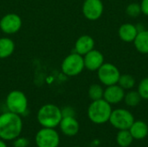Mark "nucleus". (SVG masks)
Masks as SVG:
<instances>
[{"label":"nucleus","mask_w":148,"mask_h":147,"mask_svg":"<svg viewBox=\"0 0 148 147\" xmlns=\"http://www.w3.org/2000/svg\"><path fill=\"white\" fill-rule=\"evenodd\" d=\"M136 25V28H137V30L138 32H140V31H143L144 29H146L145 26L141 23H138V24H135Z\"/></svg>","instance_id":"nucleus-28"},{"label":"nucleus","mask_w":148,"mask_h":147,"mask_svg":"<svg viewBox=\"0 0 148 147\" xmlns=\"http://www.w3.org/2000/svg\"><path fill=\"white\" fill-rule=\"evenodd\" d=\"M121 75L119 68L110 62H104L97 70L98 80L106 87L117 84Z\"/></svg>","instance_id":"nucleus-7"},{"label":"nucleus","mask_w":148,"mask_h":147,"mask_svg":"<svg viewBox=\"0 0 148 147\" xmlns=\"http://www.w3.org/2000/svg\"><path fill=\"white\" fill-rule=\"evenodd\" d=\"M117 84L120 85L125 91L126 90L128 91V90L133 89L135 87L136 81L133 75H128V74H124V75H121Z\"/></svg>","instance_id":"nucleus-21"},{"label":"nucleus","mask_w":148,"mask_h":147,"mask_svg":"<svg viewBox=\"0 0 148 147\" xmlns=\"http://www.w3.org/2000/svg\"><path fill=\"white\" fill-rule=\"evenodd\" d=\"M140 5L141 8V13L148 16V0H141Z\"/></svg>","instance_id":"nucleus-27"},{"label":"nucleus","mask_w":148,"mask_h":147,"mask_svg":"<svg viewBox=\"0 0 148 147\" xmlns=\"http://www.w3.org/2000/svg\"><path fill=\"white\" fill-rule=\"evenodd\" d=\"M0 147H7V145H6L5 141L1 139H0Z\"/></svg>","instance_id":"nucleus-29"},{"label":"nucleus","mask_w":148,"mask_h":147,"mask_svg":"<svg viewBox=\"0 0 148 147\" xmlns=\"http://www.w3.org/2000/svg\"><path fill=\"white\" fill-rule=\"evenodd\" d=\"M6 107L8 111L23 115L28 109V99L26 95L19 90H13L10 92L6 97Z\"/></svg>","instance_id":"nucleus-4"},{"label":"nucleus","mask_w":148,"mask_h":147,"mask_svg":"<svg viewBox=\"0 0 148 147\" xmlns=\"http://www.w3.org/2000/svg\"><path fill=\"white\" fill-rule=\"evenodd\" d=\"M141 101L142 99L137 90L135 91V90L131 89V90H128L127 93H125L123 101L129 107H135L139 106Z\"/></svg>","instance_id":"nucleus-19"},{"label":"nucleus","mask_w":148,"mask_h":147,"mask_svg":"<svg viewBox=\"0 0 148 147\" xmlns=\"http://www.w3.org/2000/svg\"><path fill=\"white\" fill-rule=\"evenodd\" d=\"M147 125H148V120H147Z\"/></svg>","instance_id":"nucleus-30"},{"label":"nucleus","mask_w":148,"mask_h":147,"mask_svg":"<svg viewBox=\"0 0 148 147\" xmlns=\"http://www.w3.org/2000/svg\"><path fill=\"white\" fill-rule=\"evenodd\" d=\"M95 49V40L92 36L88 35H83L81 36L75 42V53L85 55L87 53Z\"/></svg>","instance_id":"nucleus-14"},{"label":"nucleus","mask_w":148,"mask_h":147,"mask_svg":"<svg viewBox=\"0 0 148 147\" xmlns=\"http://www.w3.org/2000/svg\"><path fill=\"white\" fill-rule=\"evenodd\" d=\"M128 130L131 133L134 139H144L148 135L147 122H145L143 120H134Z\"/></svg>","instance_id":"nucleus-16"},{"label":"nucleus","mask_w":148,"mask_h":147,"mask_svg":"<svg viewBox=\"0 0 148 147\" xmlns=\"http://www.w3.org/2000/svg\"><path fill=\"white\" fill-rule=\"evenodd\" d=\"M137 91L140 94L142 100L148 101V77L143 78L139 82Z\"/></svg>","instance_id":"nucleus-24"},{"label":"nucleus","mask_w":148,"mask_h":147,"mask_svg":"<svg viewBox=\"0 0 148 147\" xmlns=\"http://www.w3.org/2000/svg\"><path fill=\"white\" fill-rule=\"evenodd\" d=\"M62 115L63 117H75V111L72 107L67 106L62 108H61Z\"/></svg>","instance_id":"nucleus-26"},{"label":"nucleus","mask_w":148,"mask_h":147,"mask_svg":"<svg viewBox=\"0 0 148 147\" xmlns=\"http://www.w3.org/2000/svg\"><path fill=\"white\" fill-rule=\"evenodd\" d=\"M23 131L21 115L10 111L0 114V139L4 141H13Z\"/></svg>","instance_id":"nucleus-1"},{"label":"nucleus","mask_w":148,"mask_h":147,"mask_svg":"<svg viewBox=\"0 0 148 147\" xmlns=\"http://www.w3.org/2000/svg\"><path fill=\"white\" fill-rule=\"evenodd\" d=\"M134 138L129 130H119L116 135V142L121 147L130 146L134 141Z\"/></svg>","instance_id":"nucleus-20"},{"label":"nucleus","mask_w":148,"mask_h":147,"mask_svg":"<svg viewBox=\"0 0 148 147\" xmlns=\"http://www.w3.org/2000/svg\"><path fill=\"white\" fill-rule=\"evenodd\" d=\"M12 145L14 147H27L29 145V141L28 139L19 136L13 140Z\"/></svg>","instance_id":"nucleus-25"},{"label":"nucleus","mask_w":148,"mask_h":147,"mask_svg":"<svg viewBox=\"0 0 148 147\" xmlns=\"http://www.w3.org/2000/svg\"><path fill=\"white\" fill-rule=\"evenodd\" d=\"M104 5L101 0H85L82 4V13L90 21L98 20L103 14Z\"/></svg>","instance_id":"nucleus-9"},{"label":"nucleus","mask_w":148,"mask_h":147,"mask_svg":"<svg viewBox=\"0 0 148 147\" xmlns=\"http://www.w3.org/2000/svg\"><path fill=\"white\" fill-rule=\"evenodd\" d=\"M134 47L140 54H148V29H144L138 33L136 38L134 41Z\"/></svg>","instance_id":"nucleus-17"},{"label":"nucleus","mask_w":148,"mask_h":147,"mask_svg":"<svg viewBox=\"0 0 148 147\" xmlns=\"http://www.w3.org/2000/svg\"><path fill=\"white\" fill-rule=\"evenodd\" d=\"M126 91L118 84L108 86L104 89L103 99L110 105H116L123 101Z\"/></svg>","instance_id":"nucleus-12"},{"label":"nucleus","mask_w":148,"mask_h":147,"mask_svg":"<svg viewBox=\"0 0 148 147\" xmlns=\"http://www.w3.org/2000/svg\"><path fill=\"white\" fill-rule=\"evenodd\" d=\"M83 60L85 68L92 72L97 71L105 62L103 54L101 51L95 49L87 53L85 55H83Z\"/></svg>","instance_id":"nucleus-11"},{"label":"nucleus","mask_w":148,"mask_h":147,"mask_svg":"<svg viewBox=\"0 0 148 147\" xmlns=\"http://www.w3.org/2000/svg\"><path fill=\"white\" fill-rule=\"evenodd\" d=\"M126 13L130 17H133V18L138 17L141 14V8H140V3H132L128 4L126 8Z\"/></svg>","instance_id":"nucleus-23"},{"label":"nucleus","mask_w":148,"mask_h":147,"mask_svg":"<svg viewBox=\"0 0 148 147\" xmlns=\"http://www.w3.org/2000/svg\"><path fill=\"white\" fill-rule=\"evenodd\" d=\"M21 27L22 19L15 13L7 14L0 20V29L5 34H15L20 30Z\"/></svg>","instance_id":"nucleus-10"},{"label":"nucleus","mask_w":148,"mask_h":147,"mask_svg":"<svg viewBox=\"0 0 148 147\" xmlns=\"http://www.w3.org/2000/svg\"><path fill=\"white\" fill-rule=\"evenodd\" d=\"M84 68L83 56L75 52L67 55L62 63V70L63 74L68 76H76L80 75Z\"/></svg>","instance_id":"nucleus-6"},{"label":"nucleus","mask_w":148,"mask_h":147,"mask_svg":"<svg viewBox=\"0 0 148 147\" xmlns=\"http://www.w3.org/2000/svg\"><path fill=\"white\" fill-rule=\"evenodd\" d=\"M112 105L104 99L92 101L88 108V117L91 122L96 125H102L108 122L111 113Z\"/></svg>","instance_id":"nucleus-2"},{"label":"nucleus","mask_w":148,"mask_h":147,"mask_svg":"<svg viewBox=\"0 0 148 147\" xmlns=\"http://www.w3.org/2000/svg\"><path fill=\"white\" fill-rule=\"evenodd\" d=\"M15 49L14 42L8 37L0 38V59L10 56Z\"/></svg>","instance_id":"nucleus-18"},{"label":"nucleus","mask_w":148,"mask_h":147,"mask_svg":"<svg viewBox=\"0 0 148 147\" xmlns=\"http://www.w3.org/2000/svg\"><path fill=\"white\" fill-rule=\"evenodd\" d=\"M134 120V116L129 110L125 108H116L112 111L108 122L119 131L128 130Z\"/></svg>","instance_id":"nucleus-5"},{"label":"nucleus","mask_w":148,"mask_h":147,"mask_svg":"<svg viewBox=\"0 0 148 147\" xmlns=\"http://www.w3.org/2000/svg\"><path fill=\"white\" fill-rule=\"evenodd\" d=\"M58 147H59V146H58Z\"/></svg>","instance_id":"nucleus-31"},{"label":"nucleus","mask_w":148,"mask_h":147,"mask_svg":"<svg viewBox=\"0 0 148 147\" xmlns=\"http://www.w3.org/2000/svg\"><path fill=\"white\" fill-rule=\"evenodd\" d=\"M88 97L90 98L91 101H97L103 99V94H104V88H102L101 85L95 83L92 84L88 91Z\"/></svg>","instance_id":"nucleus-22"},{"label":"nucleus","mask_w":148,"mask_h":147,"mask_svg":"<svg viewBox=\"0 0 148 147\" xmlns=\"http://www.w3.org/2000/svg\"><path fill=\"white\" fill-rule=\"evenodd\" d=\"M35 142L37 147H58L60 136L55 128L42 127L36 133Z\"/></svg>","instance_id":"nucleus-8"},{"label":"nucleus","mask_w":148,"mask_h":147,"mask_svg":"<svg viewBox=\"0 0 148 147\" xmlns=\"http://www.w3.org/2000/svg\"><path fill=\"white\" fill-rule=\"evenodd\" d=\"M58 126L61 132L67 137L75 136L80 130V125L75 117H63Z\"/></svg>","instance_id":"nucleus-13"},{"label":"nucleus","mask_w":148,"mask_h":147,"mask_svg":"<svg viewBox=\"0 0 148 147\" xmlns=\"http://www.w3.org/2000/svg\"><path fill=\"white\" fill-rule=\"evenodd\" d=\"M37 121L42 127L56 128L59 126L62 115L61 108L54 104H45L37 112Z\"/></svg>","instance_id":"nucleus-3"},{"label":"nucleus","mask_w":148,"mask_h":147,"mask_svg":"<svg viewBox=\"0 0 148 147\" xmlns=\"http://www.w3.org/2000/svg\"><path fill=\"white\" fill-rule=\"evenodd\" d=\"M138 33L136 25L129 23L121 24L118 29V36L120 39L125 42H134Z\"/></svg>","instance_id":"nucleus-15"}]
</instances>
